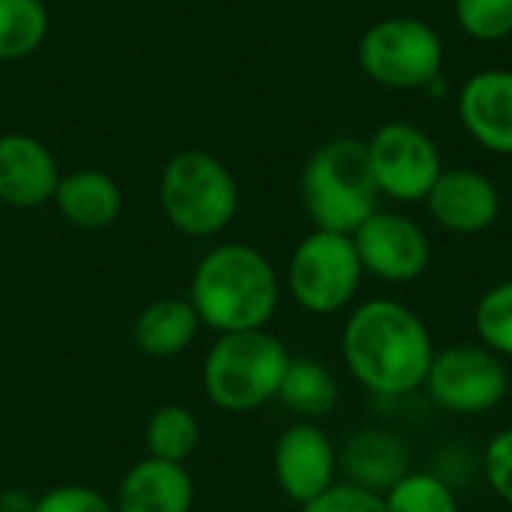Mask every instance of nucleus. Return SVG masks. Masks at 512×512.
<instances>
[{
  "label": "nucleus",
  "instance_id": "1",
  "mask_svg": "<svg viewBox=\"0 0 512 512\" xmlns=\"http://www.w3.org/2000/svg\"><path fill=\"white\" fill-rule=\"evenodd\" d=\"M435 351L426 321L393 297L357 303L342 324V363L375 399H405L423 390Z\"/></svg>",
  "mask_w": 512,
  "mask_h": 512
},
{
  "label": "nucleus",
  "instance_id": "2",
  "mask_svg": "<svg viewBox=\"0 0 512 512\" xmlns=\"http://www.w3.org/2000/svg\"><path fill=\"white\" fill-rule=\"evenodd\" d=\"M186 300L216 336L267 330L282 303V279L261 249L219 243L195 264Z\"/></svg>",
  "mask_w": 512,
  "mask_h": 512
},
{
  "label": "nucleus",
  "instance_id": "3",
  "mask_svg": "<svg viewBox=\"0 0 512 512\" xmlns=\"http://www.w3.org/2000/svg\"><path fill=\"white\" fill-rule=\"evenodd\" d=\"M300 204L321 231L354 234L381 210V192L369 168L363 138L339 135L324 141L300 171Z\"/></svg>",
  "mask_w": 512,
  "mask_h": 512
},
{
  "label": "nucleus",
  "instance_id": "4",
  "mask_svg": "<svg viewBox=\"0 0 512 512\" xmlns=\"http://www.w3.org/2000/svg\"><path fill=\"white\" fill-rule=\"evenodd\" d=\"M288 363V345L270 330L225 333L204 354L201 390L213 408L249 414L276 402Z\"/></svg>",
  "mask_w": 512,
  "mask_h": 512
},
{
  "label": "nucleus",
  "instance_id": "5",
  "mask_svg": "<svg viewBox=\"0 0 512 512\" xmlns=\"http://www.w3.org/2000/svg\"><path fill=\"white\" fill-rule=\"evenodd\" d=\"M159 207L177 234L210 240L234 222L240 186L231 168L213 153L180 150L159 174Z\"/></svg>",
  "mask_w": 512,
  "mask_h": 512
},
{
  "label": "nucleus",
  "instance_id": "6",
  "mask_svg": "<svg viewBox=\"0 0 512 512\" xmlns=\"http://www.w3.org/2000/svg\"><path fill=\"white\" fill-rule=\"evenodd\" d=\"M444 39L417 15H387L369 24L357 42L366 78L387 90H426L444 72Z\"/></svg>",
  "mask_w": 512,
  "mask_h": 512
},
{
  "label": "nucleus",
  "instance_id": "7",
  "mask_svg": "<svg viewBox=\"0 0 512 512\" xmlns=\"http://www.w3.org/2000/svg\"><path fill=\"white\" fill-rule=\"evenodd\" d=\"M363 276L351 234L312 228L288 258L285 288L303 312L327 318L354 306Z\"/></svg>",
  "mask_w": 512,
  "mask_h": 512
},
{
  "label": "nucleus",
  "instance_id": "8",
  "mask_svg": "<svg viewBox=\"0 0 512 512\" xmlns=\"http://www.w3.org/2000/svg\"><path fill=\"white\" fill-rule=\"evenodd\" d=\"M423 390L429 399L456 417H480L495 411L510 393L507 360L480 342H456L435 351Z\"/></svg>",
  "mask_w": 512,
  "mask_h": 512
},
{
  "label": "nucleus",
  "instance_id": "9",
  "mask_svg": "<svg viewBox=\"0 0 512 512\" xmlns=\"http://www.w3.org/2000/svg\"><path fill=\"white\" fill-rule=\"evenodd\" d=\"M369 168L381 198L396 204H420L444 171L435 138L405 120H390L366 141Z\"/></svg>",
  "mask_w": 512,
  "mask_h": 512
},
{
  "label": "nucleus",
  "instance_id": "10",
  "mask_svg": "<svg viewBox=\"0 0 512 512\" xmlns=\"http://www.w3.org/2000/svg\"><path fill=\"white\" fill-rule=\"evenodd\" d=\"M363 273L387 285L417 282L432 261L426 231L405 213L378 210L351 234Z\"/></svg>",
  "mask_w": 512,
  "mask_h": 512
},
{
  "label": "nucleus",
  "instance_id": "11",
  "mask_svg": "<svg viewBox=\"0 0 512 512\" xmlns=\"http://www.w3.org/2000/svg\"><path fill=\"white\" fill-rule=\"evenodd\" d=\"M273 477L279 492L303 507L339 483V447L318 423L297 420L273 444Z\"/></svg>",
  "mask_w": 512,
  "mask_h": 512
},
{
  "label": "nucleus",
  "instance_id": "12",
  "mask_svg": "<svg viewBox=\"0 0 512 512\" xmlns=\"http://www.w3.org/2000/svg\"><path fill=\"white\" fill-rule=\"evenodd\" d=\"M426 210L438 228L456 237H477L501 216V189L474 168H444L426 195Z\"/></svg>",
  "mask_w": 512,
  "mask_h": 512
},
{
  "label": "nucleus",
  "instance_id": "13",
  "mask_svg": "<svg viewBox=\"0 0 512 512\" xmlns=\"http://www.w3.org/2000/svg\"><path fill=\"white\" fill-rule=\"evenodd\" d=\"M456 114L483 150L512 156V69L492 66L474 72L459 87Z\"/></svg>",
  "mask_w": 512,
  "mask_h": 512
},
{
  "label": "nucleus",
  "instance_id": "14",
  "mask_svg": "<svg viewBox=\"0 0 512 512\" xmlns=\"http://www.w3.org/2000/svg\"><path fill=\"white\" fill-rule=\"evenodd\" d=\"M60 168L54 153L27 132L0 135V201L15 210H33L54 201Z\"/></svg>",
  "mask_w": 512,
  "mask_h": 512
},
{
  "label": "nucleus",
  "instance_id": "15",
  "mask_svg": "<svg viewBox=\"0 0 512 512\" xmlns=\"http://www.w3.org/2000/svg\"><path fill=\"white\" fill-rule=\"evenodd\" d=\"M408 471H414L411 447L402 435L381 426L354 432L339 450V474H345V483L375 495H387Z\"/></svg>",
  "mask_w": 512,
  "mask_h": 512
},
{
  "label": "nucleus",
  "instance_id": "16",
  "mask_svg": "<svg viewBox=\"0 0 512 512\" xmlns=\"http://www.w3.org/2000/svg\"><path fill=\"white\" fill-rule=\"evenodd\" d=\"M114 512H192L195 480L186 465L138 459L114 489Z\"/></svg>",
  "mask_w": 512,
  "mask_h": 512
},
{
  "label": "nucleus",
  "instance_id": "17",
  "mask_svg": "<svg viewBox=\"0 0 512 512\" xmlns=\"http://www.w3.org/2000/svg\"><path fill=\"white\" fill-rule=\"evenodd\" d=\"M54 207L69 225L81 231H102L120 219L123 189L99 168H78L72 174H60Z\"/></svg>",
  "mask_w": 512,
  "mask_h": 512
},
{
  "label": "nucleus",
  "instance_id": "18",
  "mask_svg": "<svg viewBox=\"0 0 512 512\" xmlns=\"http://www.w3.org/2000/svg\"><path fill=\"white\" fill-rule=\"evenodd\" d=\"M201 333L198 312L186 297H159L147 303L132 324V342L141 354L168 360L192 348Z\"/></svg>",
  "mask_w": 512,
  "mask_h": 512
},
{
  "label": "nucleus",
  "instance_id": "19",
  "mask_svg": "<svg viewBox=\"0 0 512 512\" xmlns=\"http://www.w3.org/2000/svg\"><path fill=\"white\" fill-rule=\"evenodd\" d=\"M339 399L342 387L327 363L315 357H291L276 402H282L297 420L321 423L336 411Z\"/></svg>",
  "mask_w": 512,
  "mask_h": 512
},
{
  "label": "nucleus",
  "instance_id": "20",
  "mask_svg": "<svg viewBox=\"0 0 512 512\" xmlns=\"http://www.w3.org/2000/svg\"><path fill=\"white\" fill-rule=\"evenodd\" d=\"M201 447V423L186 405H162L147 417L144 450L150 459L186 465Z\"/></svg>",
  "mask_w": 512,
  "mask_h": 512
},
{
  "label": "nucleus",
  "instance_id": "21",
  "mask_svg": "<svg viewBox=\"0 0 512 512\" xmlns=\"http://www.w3.org/2000/svg\"><path fill=\"white\" fill-rule=\"evenodd\" d=\"M48 36V6L42 0H0V60L33 54Z\"/></svg>",
  "mask_w": 512,
  "mask_h": 512
},
{
  "label": "nucleus",
  "instance_id": "22",
  "mask_svg": "<svg viewBox=\"0 0 512 512\" xmlns=\"http://www.w3.org/2000/svg\"><path fill=\"white\" fill-rule=\"evenodd\" d=\"M387 512H462L456 489L438 471H408L387 495Z\"/></svg>",
  "mask_w": 512,
  "mask_h": 512
},
{
  "label": "nucleus",
  "instance_id": "23",
  "mask_svg": "<svg viewBox=\"0 0 512 512\" xmlns=\"http://www.w3.org/2000/svg\"><path fill=\"white\" fill-rule=\"evenodd\" d=\"M474 333L483 348L512 360V279L486 288L474 306Z\"/></svg>",
  "mask_w": 512,
  "mask_h": 512
},
{
  "label": "nucleus",
  "instance_id": "24",
  "mask_svg": "<svg viewBox=\"0 0 512 512\" xmlns=\"http://www.w3.org/2000/svg\"><path fill=\"white\" fill-rule=\"evenodd\" d=\"M456 24L477 42H501L512 36V0H453Z\"/></svg>",
  "mask_w": 512,
  "mask_h": 512
},
{
  "label": "nucleus",
  "instance_id": "25",
  "mask_svg": "<svg viewBox=\"0 0 512 512\" xmlns=\"http://www.w3.org/2000/svg\"><path fill=\"white\" fill-rule=\"evenodd\" d=\"M33 512H114L108 495L84 483H63L42 492L33 501Z\"/></svg>",
  "mask_w": 512,
  "mask_h": 512
},
{
  "label": "nucleus",
  "instance_id": "26",
  "mask_svg": "<svg viewBox=\"0 0 512 512\" xmlns=\"http://www.w3.org/2000/svg\"><path fill=\"white\" fill-rule=\"evenodd\" d=\"M300 512H387V507H384V495H375L369 489L339 480L324 495L303 504Z\"/></svg>",
  "mask_w": 512,
  "mask_h": 512
},
{
  "label": "nucleus",
  "instance_id": "27",
  "mask_svg": "<svg viewBox=\"0 0 512 512\" xmlns=\"http://www.w3.org/2000/svg\"><path fill=\"white\" fill-rule=\"evenodd\" d=\"M483 474L492 492L512 507V426L492 435L483 450Z\"/></svg>",
  "mask_w": 512,
  "mask_h": 512
},
{
  "label": "nucleus",
  "instance_id": "28",
  "mask_svg": "<svg viewBox=\"0 0 512 512\" xmlns=\"http://www.w3.org/2000/svg\"><path fill=\"white\" fill-rule=\"evenodd\" d=\"M33 501L36 498H27L24 492L9 489V492H0V512H33Z\"/></svg>",
  "mask_w": 512,
  "mask_h": 512
}]
</instances>
